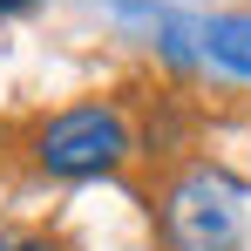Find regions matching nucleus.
<instances>
[{
  "label": "nucleus",
  "instance_id": "f257e3e1",
  "mask_svg": "<svg viewBox=\"0 0 251 251\" xmlns=\"http://www.w3.org/2000/svg\"><path fill=\"white\" fill-rule=\"evenodd\" d=\"M163 251H245V197L217 163H176L156 197Z\"/></svg>",
  "mask_w": 251,
  "mask_h": 251
},
{
  "label": "nucleus",
  "instance_id": "f03ea898",
  "mask_svg": "<svg viewBox=\"0 0 251 251\" xmlns=\"http://www.w3.org/2000/svg\"><path fill=\"white\" fill-rule=\"evenodd\" d=\"M129 156H136V136H129V116L116 102H68V109L41 116L27 136V163L41 176H61V183L116 176Z\"/></svg>",
  "mask_w": 251,
  "mask_h": 251
},
{
  "label": "nucleus",
  "instance_id": "7ed1b4c3",
  "mask_svg": "<svg viewBox=\"0 0 251 251\" xmlns=\"http://www.w3.org/2000/svg\"><path fill=\"white\" fill-rule=\"evenodd\" d=\"M204 54L251 82V14H210L204 21Z\"/></svg>",
  "mask_w": 251,
  "mask_h": 251
},
{
  "label": "nucleus",
  "instance_id": "20e7f679",
  "mask_svg": "<svg viewBox=\"0 0 251 251\" xmlns=\"http://www.w3.org/2000/svg\"><path fill=\"white\" fill-rule=\"evenodd\" d=\"M0 251H61V245L34 224H0Z\"/></svg>",
  "mask_w": 251,
  "mask_h": 251
},
{
  "label": "nucleus",
  "instance_id": "39448f33",
  "mask_svg": "<svg viewBox=\"0 0 251 251\" xmlns=\"http://www.w3.org/2000/svg\"><path fill=\"white\" fill-rule=\"evenodd\" d=\"M41 0H0V21H14V14H34Z\"/></svg>",
  "mask_w": 251,
  "mask_h": 251
}]
</instances>
